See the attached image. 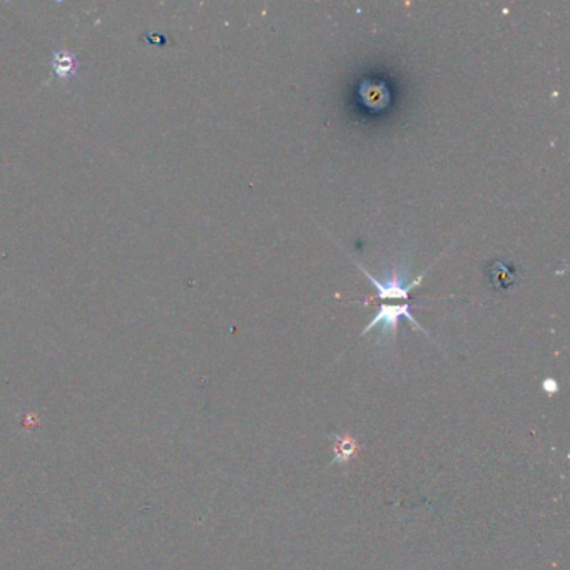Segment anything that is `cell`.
I'll use <instances>...</instances> for the list:
<instances>
[{
    "label": "cell",
    "instance_id": "obj_1",
    "mask_svg": "<svg viewBox=\"0 0 570 570\" xmlns=\"http://www.w3.org/2000/svg\"><path fill=\"white\" fill-rule=\"evenodd\" d=\"M354 265H357L360 270L365 273L368 280L371 281V285L376 288V296L380 300H405V301H410V293L411 290L416 288V286L420 285L421 278L423 276H418L416 280L413 281H408V263H403L401 266H395L391 268V271L388 273L386 278H383V280H378L370 273L366 271V268H363L360 263L354 261Z\"/></svg>",
    "mask_w": 570,
    "mask_h": 570
},
{
    "label": "cell",
    "instance_id": "obj_2",
    "mask_svg": "<svg viewBox=\"0 0 570 570\" xmlns=\"http://www.w3.org/2000/svg\"><path fill=\"white\" fill-rule=\"evenodd\" d=\"M411 308H413V305L411 303H403V305H381L380 308H378V313L375 318L371 320L370 323L366 324V328L361 332V337H365L368 332H371L373 328L380 327L381 328V334H385V337H390L391 339L395 338L396 334V329H399V323L401 318H406L408 322L413 324L415 328H418L423 332L425 334H428L423 329V327L416 322L415 316L411 315Z\"/></svg>",
    "mask_w": 570,
    "mask_h": 570
},
{
    "label": "cell",
    "instance_id": "obj_3",
    "mask_svg": "<svg viewBox=\"0 0 570 570\" xmlns=\"http://www.w3.org/2000/svg\"><path fill=\"white\" fill-rule=\"evenodd\" d=\"M329 438L333 440V448H334V458L332 465H348L354 455L360 452V443H358V440L352 437V435L333 433L329 435Z\"/></svg>",
    "mask_w": 570,
    "mask_h": 570
},
{
    "label": "cell",
    "instance_id": "obj_4",
    "mask_svg": "<svg viewBox=\"0 0 570 570\" xmlns=\"http://www.w3.org/2000/svg\"><path fill=\"white\" fill-rule=\"evenodd\" d=\"M51 67H52V73H54L57 78H59L60 80H65V79L74 78V75L78 74L79 60H78V57H75V54H73V52L60 49V51H56L54 54H52Z\"/></svg>",
    "mask_w": 570,
    "mask_h": 570
},
{
    "label": "cell",
    "instance_id": "obj_5",
    "mask_svg": "<svg viewBox=\"0 0 570 570\" xmlns=\"http://www.w3.org/2000/svg\"><path fill=\"white\" fill-rule=\"evenodd\" d=\"M361 99L365 100V104L371 109H383L388 102V90L385 89L383 84H370V83H363L361 84Z\"/></svg>",
    "mask_w": 570,
    "mask_h": 570
},
{
    "label": "cell",
    "instance_id": "obj_6",
    "mask_svg": "<svg viewBox=\"0 0 570 570\" xmlns=\"http://www.w3.org/2000/svg\"><path fill=\"white\" fill-rule=\"evenodd\" d=\"M488 273L492 276V283L497 286V288L505 290L509 288L510 285L515 283V271L512 270V266H505L504 263H493V265L488 268Z\"/></svg>",
    "mask_w": 570,
    "mask_h": 570
},
{
    "label": "cell",
    "instance_id": "obj_7",
    "mask_svg": "<svg viewBox=\"0 0 570 570\" xmlns=\"http://www.w3.org/2000/svg\"><path fill=\"white\" fill-rule=\"evenodd\" d=\"M542 390L549 395H555L560 390L557 380H554V378H545L542 381Z\"/></svg>",
    "mask_w": 570,
    "mask_h": 570
}]
</instances>
